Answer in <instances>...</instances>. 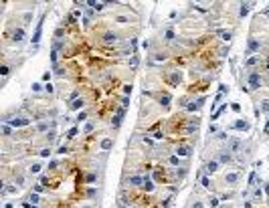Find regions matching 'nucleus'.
Here are the masks:
<instances>
[{
	"mask_svg": "<svg viewBox=\"0 0 269 208\" xmlns=\"http://www.w3.org/2000/svg\"><path fill=\"white\" fill-rule=\"evenodd\" d=\"M261 83H263V79H261V73L259 71H251L249 75H247V85H249V89H259L261 87Z\"/></svg>",
	"mask_w": 269,
	"mask_h": 208,
	"instance_id": "obj_1",
	"label": "nucleus"
},
{
	"mask_svg": "<svg viewBox=\"0 0 269 208\" xmlns=\"http://www.w3.org/2000/svg\"><path fill=\"white\" fill-rule=\"evenodd\" d=\"M2 121H4V123H8V125H12V127H27V125L31 123V119H29V117H14V119L4 117Z\"/></svg>",
	"mask_w": 269,
	"mask_h": 208,
	"instance_id": "obj_2",
	"label": "nucleus"
},
{
	"mask_svg": "<svg viewBox=\"0 0 269 208\" xmlns=\"http://www.w3.org/2000/svg\"><path fill=\"white\" fill-rule=\"evenodd\" d=\"M43 20H45V16L37 22V28H35V34H33V44H35V47H37V44H39V40H41V34H43Z\"/></svg>",
	"mask_w": 269,
	"mask_h": 208,
	"instance_id": "obj_3",
	"label": "nucleus"
},
{
	"mask_svg": "<svg viewBox=\"0 0 269 208\" xmlns=\"http://www.w3.org/2000/svg\"><path fill=\"white\" fill-rule=\"evenodd\" d=\"M241 146H243V142H241V140H237V137H233V140H229V142H227V152L237 154V152L241 150Z\"/></svg>",
	"mask_w": 269,
	"mask_h": 208,
	"instance_id": "obj_4",
	"label": "nucleus"
},
{
	"mask_svg": "<svg viewBox=\"0 0 269 208\" xmlns=\"http://www.w3.org/2000/svg\"><path fill=\"white\" fill-rule=\"evenodd\" d=\"M12 40L14 42H22V40H25V28H22V26H18V28H12Z\"/></svg>",
	"mask_w": 269,
	"mask_h": 208,
	"instance_id": "obj_5",
	"label": "nucleus"
},
{
	"mask_svg": "<svg viewBox=\"0 0 269 208\" xmlns=\"http://www.w3.org/2000/svg\"><path fill=\"white\" fill-rule=\"evenodd\" d=\"M83 107H85V99H83V97H77L75 101L69 103V109H71V111H79V109H83Z\"/></svg>",
	"mask_w": 269,
	"mask_h": 208,
	"instance_id": "obj_6",
	"label": "nucleus"
},
{
	"mask_svg": "<svg viewBox=\"0 0 269 208\" xmlns=\"http://www.w3.org/2000/svg\"><path fill=\"white\" fill-rule=\"evenodd\" d=\"M231 127H233V129H243V131H249V129H251V123H249V121H245V119H239V121H235Z\"/></svg>",
	"mask_w": 269,
	"mask_h": 208,
	"instance_id": "obj_7",
	"label": "nucleus"
},
{
	"mask_svg": "<svg viewBox=\"0 0 269 208\" xmlns=\"http://www.w3.org/2000/svg\"><path fill=\"white\" fill-rule=\"evenodd\" d=\"M103 42L105 44H116L118 42V32H105L103 34Z\"/></svg>",
	"mask_w": 269,
	"mask_h": 208,
	"instance_id": "obj_8",
	"label": "nucleus"
},
{
	"mask_svg": "<svg viewBox=\"0 0 269 208\" xmlns=\"http://www.w3.org/2000/svg\"><path fill=\"white\" fill-rule=\"evenodd\" d=\"M190 152H192V148H188V146H180V148H176V156H178V158H188V156H190Z\"/></svg>",
	"mask_w": 269,
	"mask_h": 208,
	"instance_id": "obj_9",
	"label": "nucleus"
},
{
	"mask_svg": "<svg viewBox=\"0 0 269 208\" xmlns=\"http://www.w3.org/2000/svg\"><path fill=\"white\" fill-rule=\"evenodd\" d=\"M261 63V57L259 55H251L247 61H245V67H255V65H259Z\"/></svg>",
	"mask_w": 269,
	"mask_h": 208,
	"instance_id": "obj_10",
	"label": "nucleus"
},
{
	"mask_svg": "<svg viewBox=\"0 0 269 208\" xmlns=\"http://www.w3.org/2000/svg\"><path fill=\"white\" fill-rule=\"evenodd\" d=\"M205 168H207V172H209V174H215V172L219 170V162H217V160H211V162H207V166H205Z\"/></svg>",
	"mask_w": 269,
	"mask_h": 208,
	"instance_id": "obj_11",
	"label": "nucleus"
},
{
	"mask_svg": "<svg viewBox=\"0 0 269 208\" xmlns=\"http://www.w3.org/2000/svg\"><path fill=\"white\" fill-rule=\"evenodd\" d=\"M87 6H91V10H95V12H101L107 6V2H87Z\"/></svg>",
	"mask_w": 269,
	"mask_h": 208,
	"instance_id": "obj_12",
	"label": "nucleus"
},
{
	"mask_svg": "<svg viewBox=\"0 0 269 208\" xmlns=\"http://www.w3.org/2000/svg\"><path fill=\"white\" fill-rule=\"evenodd\" d=\"M111 148H114V140H111V137L101 140V150H103V152H107V150H111Z\"/></svg>",
	"mask_w": 269,
	"mask_h": 208,
	"instance_id": "obj_13",
	"label": "nucleus"
},
{
	"mask_svg": "<svg viewBox=\"0 0 269 208\" xmlns=\"http://www.w3.org/2000/svg\"><path fill=\"white\" fill-rule=\"evenodd\" d=\"M225 182H229V184H235V182H239V174H237V172H229V174L225 176Z\"/></svg>",
	"mask_w": 269,
	"mask_h": 208,
	"instance_id": "obj_14",
	"label": "nucleus"
},
{
	"mask_svg": "<svg viewBox=\"0 0 269 208\" xmlns=\"http://www.w3.org/2000/svg\"><path fill=\"white\" fill-rule=\"evenodd\" d=\"M130 186H140V184H144V178H140V176H130Z\"/></svg>",
	"mask_w": 269,
	"mask_h": 208,
	"instance_id": "obj_15",
	"label": "nucleus"
},
{
	"mask_svg": "<svg viewBox=\"0 0 269 208\" xmlns=\"http://www.w3.org/2000/svg\"><path fill=\"white\" fill-rule=\"evenodd\" d=\"M174 38H176L174 30H172V28H166V30H164V40H168V42H170V40H174Z\"/></svg>",
	"mask_w": 269,
	"mask_h": 208,
	"instance_id": "obj_16",
	"label": "nucleus"
},
{
	"mask_svg": "<svg viewBox=\"0 0 269 208\" xmlns=\"http://www.w3.org/2000/svg\"><path fill=\"white\" fill-rule=\"evenodd\" d=\"M261 113H269V97H265V99H261Z\"/></svg>",
	"mask_w": 269,
	"mask_h": 208,
	"instance_id": "obj_17",
	"label": "nucleus"
},
{
	"mask_svg": "<svg viewBox=\"0 0 269 208\" xmlns=\"http://www.w3.org/2000/svg\"><path fill=\"white\" fill-rule=\"evenodd\" d=\"M142 186H144V190H146V192H152V190H154V182H152V180H148V178H144V184H142Z\"/></svg>",
	"mask_w": 269,
	"mask_h": 208,
	"instance_id": "obj_18",
	"label": "nucleus"
},
{
	"mask_svg": "<svg viewBox=\"0 0 269 208\" xmlns=\"http://www.w3.org/2000/svg\"><path fill=\"white\" fill-rule=\"evenodd\" d=\"M122 119H124V117H120V115H114V119H111V127L118 129V127L122 125Z\"/></svg>",
	"mask_w": 269,
	"mask_h": 208,
	"instance_id": "obj_19",
	"label": "nucleus"
},
{
	"mask_svg": "<svg viewBox=\"0 0 269 208\" xmlns=\"http://www.w3.org/2000/svg\"><path fill=\"white\" fill-rule=\"evenodd\" d=\"M249 8H251V4H249V2H245V4H241V8H239V14H241V16H245V14L249 12Z\"/></svg>",
	"mask_w": 269,
	"mask_h": 208,
	"instance_id": "obj_20",
	"label": "nucleus"
},
{
	"mask_svg": "<svg viewBox=\"0 0 269 208\" xmlns=\"http://www.w3.org/2000/svg\"><path fill=\"white\" fill-rule=\"evenodd\" d=\"M225 109H227V105H221V107H219V109L213 113V121H217V119H219V115H221L223 111H225Z\"/></svg>",
	"mask_w": 269,
	"mask_h": 208,
	"instance_id": "obj_21",
	"label": "nucleus"
},
{
	"mask_svg": "<svg viewBox=\"0 0 269 208\" xmlns=\"http://www.w3.org/2000/svg\"><path fill=\"white\" fill-rule=\"evenodd\" d=\"M116 22H120V25H130V18L124 16V14H120V16H116Z\"/></svg>",
	"mask_w": 269,
	"mask_h": 208,
	"instance_id": "obj_22",
	"label": "nucleus"
},
{
	"mask_svg": "<svg viewBox=\"0 0 269 208\" xmlns=\"http://www.w3.org/2000/svg\"><path fill=\"white\" fill-rule=\"evenodd\" d=\"M140 65V57L136 55V53H134V57H132V61H130V67H134V69H136Z\"/></svg>",
	"mask_w": 269,
	"mask_h": 208,
	"instance_id": "obj_23",
	"label": "nucleus"
},
{
	"mask_svg": "<svg viewBox=\"0 0 269 208\" xmlns=\"http://www.w3.org/2000/svg\"><path fill=\"white\" fill-rule=\"evenodd\" d=\"M221 38H223V40H231V38H233V32H231V30H223V32H221Z\"/></svg>",
	"mask_w": 269,
	"mask_h": 208,
	"instance_id": "obj_24",
	"label": "nucleus"
},
{
	"mask_svg": "<svg viewBox=\"0 0 269 208\" xmlns=\"http://www.w3.org/2000/svg\"><path fill=\"white\" fill-rule=\"evenodd\" d=\"M45 91H47L49 95H53V93H55V85H53V83H45Z\"/></svg>",
	"mask_w": 269,
	"mask_h": 208,
	"instance_id": "obj_25",
	"label": "nucleus"
},
{
	"mask_svg": "<svg viewBox=\"0 0 269 208\" xmlns=\"http://www.w3.org/2000/svg\"><path fill=\"white\" fill-rule=\"evenodd\" d=\"M0 73H2V77L6 79V77L10 75V67H8V65H2V69H0Z\"/></svg>",
	"mask_w": 269,
	"mask_h": 208,
	"instance_id": "obj_26",
	"label": "nucleus"
},
{
	"mask_svg": "<svg viewBox=\"0 0 269 208\" xmlns=\"http://www.w3.org/2000/svg\"><path fill=\"white\" fill-rule=\"evenodd\" d=\"M41 168H43L41 164H33V166L29 168V172H31V174H39V172H41Z\"/></svg>",
	"mask_w": 269,
	"mask_h": 208,
	"instance_id": "obj_27",
	"label": "nucleus"
},
{
	"mask_svg": "<svg viewBox=\"0 0 269 208\" xmlns=\"http://www.w3.org/2000/svg\"><path fill=\"white\" fill-rule=\"evenodd\" d=\"M93 127H95V123H93V121H89V123L83 127V133H91V131H93Z\"/></svg>",
	"mask_w": 269,
	"mask_h": 208,
	"instance_id": "obj_28",
	"label": "nucleus"
},
{
	"mask_svg": "<svg viewBox=\"0 0 269 208\" xmlns=\"http://www.w3.org/2000/svg\"><path fill=\"white\" fill-rule=\"evenodd\" d=\"M77 131H79V129H77V125H75V127H71L69 131H67V137H69V140H73V137L77 135Z\"/></svg>",
	"mask_w": 269,
	"mask_h": 208,
	"instance_id": "obj_29",
	"label": "nucleus"
},
{
	"mask_svg": "<svg viewBox=\"0 0 269 208\" xmlns=\"http://www.w3.org/2000/svg\"><path fill=\"white\" fill-rule=\"evenodd\" d=\"M39 156H41V158H49V156H51V148H43V150L39 152Z\"/></svg>",
	"mask_w": 269,
	"mask_h": 208,
	"instance_id": "obj_30",
	"label": "nucleus"
},
{
	"mask_svg": "<svg viewBox=\"0 0 269 208\" xmlns=\"http://www.w3.org/2000/svg\"><path fill=\"white\" fill-rule=\"evenodd\" d=\"M132 89H134V87H132V83H126V85H124V95H126V97H128V95H132Z\"/></svg>",
	"mask_w": 269,
	"mask_h": 208,
	"instance_id": "obj_31",
	"label": "nucleus"
},
{
	"mask_svg": "<svg viewBox=\"0 0 269 208\" xmlns=\"http://www.w3.org/2000/svg\"><path fill=\"white\" fill-rule=\"evenodd\" d=\"M55 137H57V131H55V129H51V131H47V142H49V144H51V142L55 140Z\"/></svg>",
	"mask_w": 269,
	"mask_h": 208,
	"instance_id": "obj_32",
	"label": "nucleus"
},
{
	"mask_svg": "<svg viewBox=\"0 0 269 208\" xmlns=\"http://www.w3.org/2000/svg\"><path fill=\"white\" fill-rule=\"evenodd\" d=\"M43 87H45V85H41V83H33V85H31V91H33V93H39Z\"/></svg>",
	"mask_w": 269,
	"mask_h": 208,
	"instance_id": "obj_33",
	"label": "nucleus"
},
{
	"mask_svg": "<svg viewBox=\"0 0 269 208\" xmlns=\"http://www.w3.org/2000/svg\"><path fill=\"white\" fill-rule=\"evenodd\" d=\"M221 162H223V164H225V162H231V154H227V152H223L221 154V158H219Z\"/></svg>",
	"mask_w": 269,
	"mask_h": 208,
	"instance_id": "obj_34",
	"label": "nucleus"
},
{
	"mask_svg": "<svg viewBox=\"0 0 269 208\" xmlns=\"http://www.w3.org/2000/svg\"><path fill=\"white\" fill-rule=\"evenodd\" d=\"M209 206H211V208H217V206H219V198H217V196L209 198Z\"/></svg>",
	"mask_w": 269,
	"mask_h": 208,
	"instance_id": "obj_35",
	"label": "nucleus"
},
{
	"mask_svg": "<svg viewBox=\"0 0 269 208\" xmlns=\"http://www.w3.org/2000/svg\"><path fill=\"white\" fill-rule=\"evenodd\" d=\"M154 61H156V63H160V61H166V53H156Z\"/></svg>",
	"mask_w": 269,
	"mask_h": 208,
	"instance_id": "obj_36",
	"label": "nucleus"
},
{
	"mask_svg": "<svg viewBox=\"0 0 269 208\" xmlns=\"http://www.w3.org/2000/svg\"><path fill=\"white\" fill-rule=\"evenodd\" d=\"M57 59H59V51H55V49H53V51H51V63L55 65V63H57Z\"/></svg>",
	"mask_w": 269,
	"mask_h": 208,
	"instance_id": "obj_37",
	"label": "nucleus"
},
{
	"mask_svg": "<svg viewBox=\"0 0 269 208\" xmlns=\"http://www.w3.org/2000/svg\"><path fill=\"white\" fill-rule=\"evenodd\" d=\"M87 119V111H81L79 115H77V123H81V121H85Z\"/></svg>",
	"mask_w": 269,
	"mask_h": 208,
	"instance_id": "obj_38",
	"label": "nucleus"
},
{
	"mask_svg": "<svg viewBox=\"0 0 269 208\" xmlns=\"http://www.w3.org/2000/svg\"><path fill=\"white\" fill-rule=\"evenodd\" d=\"M2 133H4V135H10V133H12V129H10V125H8V123H4V125H2Z\"/></svg>",
	"mask_w": 269,
	"mask_h": 208,
	"instance_id": "obj_39",
	"label": "nucleus"
},
{
	"mask_svg": "<svg viewBox=\"0 0 269 208\" xmlns=\"http://www.w3.org/2000/svg\"><path fill=\"white\" fill-rule=\"evenodd\" d=\"M200 182H203V186H205V188H209V186H211V180H209V176H203V178H200Z\"/></svg>",
	"mask_w": 269,
	"mask_h": 208,
	"instance_id": "obj_40",
	"label": "nucleus"
},
{
	"mask_svg": "<svg viewBox=\"0 0 269 208\" xmlns=\"http://www.w3.org/2000/svg\"><path fill=\"white\" fill-rule=\"evenodd\" d=\"M85 180H87V184H93V182L97 180V176H95V174H87V178H85Z\"/></svg>",
	"mask_w": 269,
	"mask_h": 208,
	"instance_id": "obj_41",
	"label": "nucleus"
},
{
	"mask_svg": "<svg viewBox=\"0 0 269 208\" xmlns=\"http://www.w3.org/2000/svg\"><path fill=\"white\" fill-rule=\"evenodd\" d=\"M67 152H69V146H61V148L57 150V154H59V156H63V154H67Z\"/></svg>",
	"mask_w": 269,
	"mask_h": 208,
	"instance_id": "obj_42",
	"label": "nucleus"
},
{
	"mask_svg": "<svg viewBox=\"0 0 269 208\" xmlns=\"http://www.w3.org/2000/svg\"><path fill=\"white\" fill-rule=\"evenodd\" d=\"M170 164H172V166H178V164H180V158H178V156H172V158H170Z\"/></svg>",
	"mask_w": 269,
	"mask_h": 208,
	"instance_id": "obj_43",
	"label": "nucleus"
},
{
	"mask_svg": "<svg viewBox=\"0 0 269 208\" xmlns=\"http://www.w3.org/2000/svg\"><path fill=\"white\" fill-rule=\"evenodd\" d=\"M29 200H31L33 204H39V194H31V196H29Z\"/></svg>",
	"mask_w": 269,
	"mask_h": 208,
	"instance_id": "obj_44",
	"label": "nucleus"
},
{
	"mask_svg": "<svg viewBox=\"0 0 269 208\" xmlns=\"http://www.w3.org/2000/svg\"><path fill=\"white\" fill-rule=\"evenodd\" d=\"M255 178H257V174L251 172V176H249V186H253V184H255Z\"/></svg>",
	"mask_w": 269,
	"mask_h": 208,
	"instance_id": "obj_45",
	"label": "nucleus"
},
{
	"mask_svg": "<svg viewBox=\"0 0 269 208\" xmlns=\"http://www.w3.org/2000/svg\"><path fill=\"white\" fill-rule=\"evenodd\" d=\"M51 75H53L51 71H47V73H43V81H47V83H49V79H51Z\"/></svg>",
	"mask_w": 269,
	"mask_h": 208,
	"instance_id": "obj_46",
	"label": "nucleus"
},
{
	"mask_svg": "<svg viewBox=\"0 0 269 208\" xmlns=\"http://www.w3.org/2000/svg\"><path fill=\"white\" fill-rule=\"evenodd\" d=\"M63 34H65V30H63V28H57V30H55V36H57V38H61Z\"/></svg>",
	"mask_w": 269,
	"mask_h": 208,
	"instance_id": "obj_47",
	"label": "nucleus"
},
{
	"mask_svg": "<svg viewBox=\"0 0 269 208\" xmlns=\"http://www.w3.org/2000/svg\"><path fill=\"white\" fill-rule=\"evenodd\" d=\"M231 109H233L235 113H239V111H241V105H239V103H233V105H231Z\"/></svg>",
	"mask_w": 269,
	"mask_h": 208,
	"instance_id": "obj_48",
	"label": "nucleus"
},
{
	"mask_svg": "<svg viewBox=\"0 0 269 208\" xmlns=\"http://www.w3.org/2000/svg\"><path fill=\"white\" fill-rule=\"evenodd\" d=\"M57 166H59V162H57V160H53V162H51V164H49V170H55Z\"/></svg>",
	"mask_w": 269,
	"mask_h": 208,
	"instance_id": "obj_49",
	"label": "nucleus"
},
{
	"mask_svg": "<svg viewBox=\"0 0 269 208\" xmlns=\"http://www.w3.org/2000/svg\"><path fill=\"white\" fill-rule=\"evenodd\" d=\"M130 105V99L128 97H122V107H128Z\"/></svg>",
	"mask_w": 269,
	"mask_h": 208,
	"instance_id": "obj_50",
	"label": "nucleus"
},
{
	"mask_svg": "<svg viewBox=\"0 0 269 208\" xmlns=\"http://www.w3.org/2000/svg\"><path fill=\"white\" fill-rule=\"evenodd\" d=\"M261 196H263V192H261V188H257V190H255V198L261 200Z\"/></svg>",
	"mask_w": 269,
	"mask_h": 208,
	"instance_id": "obj_51",
	"label": "nucleus"
},
{
	"mask_svg": "<svg viewBox=\"0 0 269 208\" xmlns=\"http://www.w3.org/2000/svg\"><path fill=\"white\" fill-rule=\"evenodd\" d=\"M192 208H203V202H194V204H192Z\"/></svg>",
	"mask_w": 269,
	"mask_h": 208,
	"instance_id": "obj_52",
	"label": "nucleus"
},
{
	"mask_svg": "<svg viewBox=\"0 0 269 208\" xmlns=\"http://www.w3.org/2000/svg\"><path fill=\"white\" fill-rule=\"evenodd\" d=\"M265 133H269V119H267V123H265V129H263Z\"/></svg>",
	"mask_w": 269,
	"mask_h": 208,
	"instance_id": "obj_53",
	"label": "nucleus"
},
{
	"mask_svg": "<svg viewBox=\"0 0 269 208\" xmlns=\"http://www.w3.org/2000/svg\"><path fill=\"white\" fill-rule=\"evenodd\" d=\"M265 192H267V196H269V184H265Z\"/></svg>",
	"mask_w": 269,
	"mask_h": 208,
	"instance_id": "obj_54",
	"label": "nucleus"
},
{
	"mask_svg": "<svg viewBox=\"0 0 269 208\" xmlns=\"http://www.w3.org/2000/svg\"><path fill=\"white\" fill-rule=\"evenodd\" d=\"M85 208H91V206H85Z\"/></svg>",
	"mask_w": 269,
	"mask_h": 208,
	"instance_id": "obj_55",
	"label": "nucleus"
},
{
	"mask_svg": "<svg viewBox=\"0 0 269 208\" xmlns=\"http://www.w3.org/2000/svg\"><path fill=\"white\" fill-rule=\"evenodd\" d=\"M267 10H269V4H267Z\"/></svg>",
	"mask_w": 269,
	"mask_h": 208,
	"instance_id": "obj_56",
	"label": "nucleus"
}]
</instances>
